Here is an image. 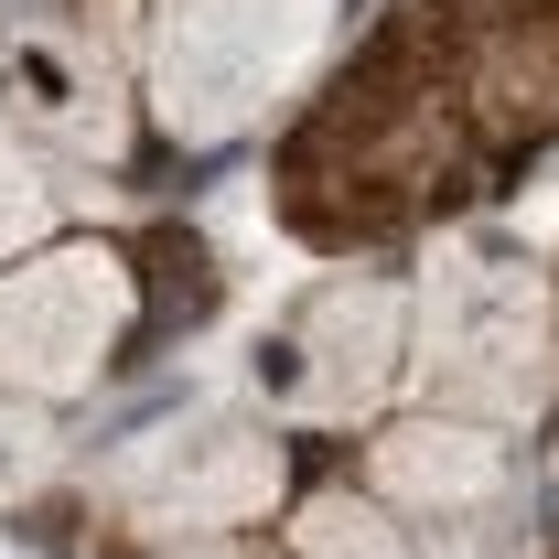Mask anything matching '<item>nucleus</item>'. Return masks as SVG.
<instances>
[{
  "label": "nucleus",
  "instance_id": "nucleus-1",
  "mask_svg": "<svg viewBox=\"0 0 559 559\" xmlns=\"http://www.w3.org/2000/svg\"><path fill=\"white\" fill-rule=\"evenodd\" d=\"M559 151V0H377L270 151L301 248L355 259L495 205Z\"/></svg>",
  "mask_w": 559,
  "mask_h": 559
},
{
  "label": "nucleus",
  "instance_id": "nucleus-2",
  "mask_svg": "<svg viewBox=\"0 0 559 559\" xmlns=\"http://www.w3.org/2000/svg\"><path fill=\"white\" fill-rule=\"evenodd\" d=\"M130 248H55L33 270L0 280V388H66V377H97L119 345L162 334L140 312V270H119Z\"/></svg>",
  "mask_w": 559,
  "mask_h": 559
},
{
  "label": "nucleus",
  "instance_id": "nucleus-3",
  "mask_svg": "<svg viewBox=\"0 0 559 559\" xmlns=\"http://www.w3.org/2000/svg\"><path fill=\"white\" fill-rule=\"evenodd\" d=\"M549 559H559V549H549Z\"/></svg>",
  "mask_w": 559,
  "mask_h": 559
}]
</instances>
